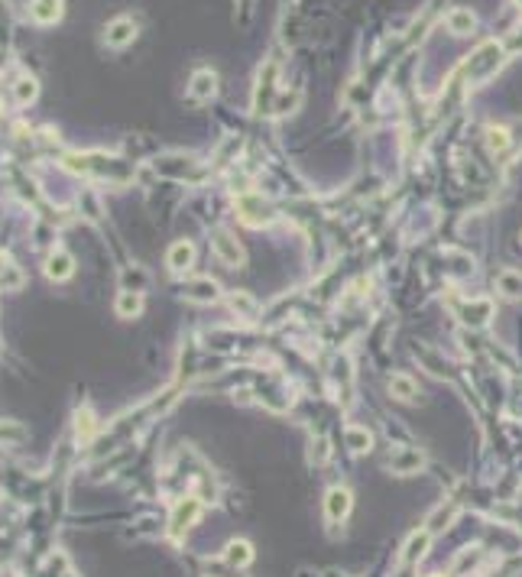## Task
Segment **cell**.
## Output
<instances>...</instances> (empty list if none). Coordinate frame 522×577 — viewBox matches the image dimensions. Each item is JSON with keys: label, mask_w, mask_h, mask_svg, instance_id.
<instances>
[{"label": "cell", "mask_w": 522, "mask_h": 577, "mask_svg": "<svg viewBox=\"0 0 522 577\" xmlns=\"http://www.w3.org/2000/svg\"><path fill=\"white\" fill-rule=\"evenodd\" d=\"M497 289H499V295H506V299H522V273H516V270H503L497 276Z\"/></svg>", "instance_id": "14"}, {"label": "cell", "mask_w": 522, "mask_h": 577, "mask_svg": "<svg viewBox=\"0 0 522 577\" xmlns=\"http://www.w3.org/2000/svg\"><path fill=\"white\" fill-rule=\"evenodd\" d=\"M344 441H347V447H351L353 455H363V451L373 447V435H370L367 428H361V425H351V428L344 431Z\"/></svg>", "instance_id": "15"}, {"label": "cell", "mask_w": 522, "mask_h": 577, "mask_svg": "<svg viewBox=\"0 0 522 577\" xmlns=\"http://www.w3.org/2000/svg\"><path fill=\"white\" fill-rule=\"evenodd\" d=\"M217 94V75L215 72H195L192 81H188V101H195V104H205V101H211Z\"/></svg>", "instance_id": "4"}, {"label": "cell", "mask_w": 522, "mask_h": 577, "mask_svg": "<svg viewBox=\"0 0 522 577\" xmlns=\"http://www.w3.org/2000/svg\"><path fill=\"white\" fill-rule=\"evenodd\" d=\"M81 428H85V438L91 435V428H94V416L88 412V409H81V412H78V431H81Z\"/></svg>", "instance_id": "24"}, {"label": "cell", "mask_w": 522, "mask_h": 577, "mask_svg": "<svg viewBox=\"0 0 522 577\" xmlns=\"http://www.w3.org/2000/svg\"><path fill=\"white\" fill-rule=\"evenodd\" d=\"M351 506H353L351 490H347V486H331L328 496H324V516H328L331 522H344Z\"/></svg>", "instance_id": "2"}, {"label": "cell", "mask_w": 522, "mask_h": 577, "mask_svg": "<svg viewBox=\"0 0 522 577\" xmlns=\"http://www.w3.org/2000/svg\"><path fill=\"white\" fill-rule=\"evenodd\" d=\"M493 315V305L487 299H474V302H464L461 305V321L470 324V328H484Z\"/></svg>", "instance_id": "7"}, {"label": "cell", "mask_w": 522, "mask_h": 577, "mask_svg": "<svg viewBox=\"0 0 522 577\" xmlns=\"http://www.w3.org/2000/svg\"><path fill=\"white\" fill-rule=\"evenodd\" d=\"M231 308L237 312V315H246V318H254L256 312H260V305H256L254 295H246V292H231Z\"/></svg>", "instance_id": "18"}, {"label": "cell", "mask_w": 522, "mask_h": 577, "mask_svg": "<svg viewBox=\"0 0 522 577\" xmlns=\"http://www.w3.org/2000/svg\"><path fill=\"white\" fill-rule=\"evenodd\" d=\"M0 285H4V289H20V285H23V273L16 270V266H4V273H0Z\"/></svg>", "instance_id": "23"}, {"label": "cell", "mask_w": 522, "mask_h": 577, "mask_svg": "<svg viewBox=\"0 0 522 577\" xmlns=\"http://www.w3.org/2000/svg\"><path fill=\"white\" fill-rule=\"evenodd\" d=\"M133 39H137V23H133L130 16H117L114 23L104 30V42H108L110 49H123V46H130Z\"/></svg>", "instance_id": "5"}, {"label": "cell", "mask_w": 522, "mask_h": 577, "mask_svg": "<svg viewBox=\"0 0 522 577\" xmlns=\"http://www.w3.org/2000/svg\"><path fill=\"white\" fill-rule=\"evenodd\" d=\"M182 295H185L188 302H215L221 292H217V282H215V279L205 276V279H195V282L185 285Z\"/></svg>", "instance_id": "10"}, {"label": "cell", "mask_w": 522, "mask_h": 577, "mask_svg": "<svg viewBox=\"0 0 522 577\" xmlns=\"http://www.w3.org/2000/svg\"><path fill=\"white\" fill-rule=\"evenodd\" d=\"M487 143H490V149H506L509 147V130L506 127H490V130H487Z\"/></svg>", "instance_id": "22"}, {"label": "cell", "mask_w": 522, "mask_h": 577, "mask_svg": "<svg viewBox=\"0 0 522 577\" xmlns=\"http://www.w3.org/2000/svg\"><path fill=\"white\" fill-rule=\"evenodd\" d=\"M474 26H477V16L470 13V10H451V13H448V30L451 33H461L464 36V33H470Z\"/></svg>", "instance_id": "17"}, {"label": "cell", "mask_w": 522, "mask_h": 577, "mask_svg": "<svg viewBox=\"0 0 522 577\" xmlns=\"http://www.w3.org/2000/svg\"><path fill=\"white\" fill-rule=\"evenodd\" d=\"M114 312L120 318H137L140 312H143V295L133 292V289L120 292V295H117V302H114Z\"/></svg>", "instance_id": "12"}, {"label": "cell", "mask_w": 522, "mask_h": 577, "mask_svg": "<svg viewBox=\"0 0 522 577\" xmlns=\"http://www.w3.org/2000/svg\"><path fill=\"white\" fill-rule=\"evenodd\" d=\"M390 389H392V396L396 399H402V402H412L415 399V379L412 377H406V373H392L390 377Z\"/></svg>", "instance_id": "16"}, {"label": "cell", "mask_w": 522, "mask_h": 577, "mask_svg": "<svg viewBox=\"0 0 522 577\" xmlns=\"http://www.w3.org/2000/svg\"><path fill=\"white\" fill-rule=\"evenodd\" d=\"M211 250H215V256L224 263V266H244L246 253H244V246L237 244V237H231L227 231H215L211 234Z\"/></svg>", "instance_id": "1"}, {"label": "cell", "mask_w": 522, "mask_h": 577, "mask_svg": "<svg viewBox=\"0 0 522 577\" xmlns=\"http://www.w3.org/2000/svg\"><path fill=\"white\" fill-rule=\"evenodd\" d=\"M237 215H240V221L244 224H254V227L273 221V211L263 205L260 195H246V198H240L237 201Z\"/></svg>", "instance_id": "3"}, {"label": "cell", "mask_w": 522, "mask_h": 577, "mask_svg": "<svg viewBox=\"0 0 522 577\" xmlns=\"http://www.w3.org/2000/svg\"><path fill=\"white\" fill-rule=\"evenodd\" d=\"M72 273H75V263H72V256L65 253V250H52L46 260V276L55 279V282H62V279H69Z\"/></svg>", "instance_id": "9"}, {"label": "cell", "mask_w": 522, "mask_h": 577, "mask_svg": "<svg viewBox=\"0 0 522 577\" xmlns=\"http://www.w3.org/2000/svg\"><path fill=\"white\" fill-rule=\"evenodd\" d=\"M422 464H425V457L419 455V451H412V447H402V451H396V455L390 457V467L396 470V474H415Z\"/></svg>", "instance_id": "11"}, {"label": "cell", "mask_w": 522, "mask_h": 577, "mask_svg": "<svg viewBox=\"0 0 522 577\" xmlns=\"http://www.w3.org/2000/svg\"><path fill=\"white\" fill-rule=\"evenodd\" d=\"M30 16L36 20V23H42V26H49V23H55L62 16V4L59 0H36L30 7Z\"/></svg>", "instance_id": "13"}, {"label": "cell", "mask_w": 522, "mask_h": 577, "mask_svg": "<svg viewBox=\"0 0 522 577\" xmlns=\"http://www.w3.org/2000/svg\"><path fill=\"white\" fill-rule=\"evenodd\" d=\"M250 558H254L250 542L240 539V542H231V545H227V561L231 564H240V568H244V564H250Z\"/></svg>", "instance_id": "20"}, {"label": "cell", "mask_w": 522, "mask_h": 577, "mask_svg": "<svg viewBox=\"0 0 522 577\" xmlns=\"http://www.w3.org/2000/svg\"><path fill=\"white\" fill-rule=\"evenodd\" d=\"M36 91H39V85L33 78H20V81H16V101H20V104H30V101L36 98Z\"/></svg>", "instance_id": "21"}, {"label": "cell", "mask_w": 522, "mask_h": 577, "mask_svg": "<svg viewBox=\"0 0 522 577\" xmlns=\"http://www.w3.org/2000/svg\"><path fill=\"white\" fill-rule=\"evenodd\" d=\"M198 516H201V503L195 500V496H188L185 503H178L176 513H172V535H182V529H188Z\"/></svg>", "instance_id": "8"}, {"label": "cell", "mask_w": 522, "mask_h": 577, "mask_svg": "<svg viewBox=\"0 0 522 577\" xmlns=\"http://www.w3.org/2000/svg\"><path fill=\"white\" fill-rule=\"evenodd\" d=\"M166 263H169V270L172 273H188L195 266V244L192 240H176V244L169 246V253H166Z\"/></svg>", "instance_id": "6"}, {"label": "cell", "mask_w": 522, "mask_h": 577, "mask_svg": "<svg viewBox=\"0 0 522 577\" xmlns=\"http://www.w3.org/2000/svg\"><path fill=\"white\" fill-rule=\"evenodd\" d=\"M429 542H431V532H419V535H412L409 539V545H406V561H415V558H422L425 552H429Z\"/></svg>", "instance_id": "19"}, {"label": "cell", "mask_w": 522, "mask_h": 577, "mask_svg": "<svg viewBox=\"0 0 522 577\" xmlns=\"http://www.w3.org/2000/svg\"><path fill=\"white\" fill-rule=\"evenodd\" d=\"M431 577H445V574H431Z\"/></svg>", "instance_id": "25"}]
</instances>
